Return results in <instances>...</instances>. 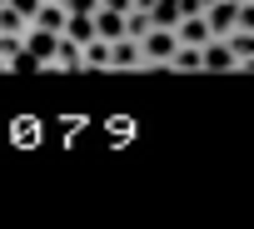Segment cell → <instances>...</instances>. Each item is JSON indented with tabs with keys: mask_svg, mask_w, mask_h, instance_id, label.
<instances>
[{
	"mask_svg": "<svg viewBox=\"0 0 254 229\" xmlns=\"http://www.w3.org/2000/svg\"><path fill=\"white\" fill-rule=\"evenodd\" d=\"M175 50H180V40H175L170 25H150V30L140 35V60H145V70H165Z\"/></svg>",
	"mask_w": 254,
	"mask_h": 229,
	"instance_id": "7a4b0ae2",
	"label": "cell"
},
{
	"mask_svg": "<svg viewBox=\"0 0 254 229\" xmlns=\"http://www.w3.org/2000/svg\"><path fill=\"white\" fill-rule=\"evenodd\" d=\"M204 5H209V0H199V10H204Z\"/></svg>",
	"mask_w": 254,
	"mask_h": 229,
	"instance_id": "2e32d148",
	"label": "cell"
},
{
	"mask_svg": "<svg viewBox=\"0 0 254 229\" xmlns=\"http://www.w3.org/2000/svg\"><path fill=\"white\" fill-rule=\"evenodd\" d=\"M0 5H5V0H0Z\"/></svg>",
	"mask_w": 254,
	"mask_h": 229,
	"instance_id": "e0dca14e",
	"label": "cell"
},
{
	"mask_svg": "<svg viewBox=\"0 0 254 229\" xmlns=\"http://www.w3.org/2000/svg\"><path fill=\"white\" fill-rule=\"evenodd\" d=\"M45 70H60V75H80L85 65H80V45L70 40V35H60L55 40V50H50V60H45Z\"/></svg>",
	"mask_w": 254,
	"mask_h": 229,
	"instance_id": "277c9868",
	"label": "cell"
},
{
	"mask_svg": "<svg viewBox=\"0 0 254 229\" xmlns=\"http://www.w3.org/2000/svg\"><path fill=\"white\" fill-rule=\"evenodd\" d=\"M60 35H70L75 45L95 40V10H90V15H65V30H60Z\"/></svg>",
	"mask_w": 254,
	"mask_h": 229,
	"instance_id": "7c38bea8",
	"label": "cell"
},
{
	"mask_svg": "<svg viewBox=\"0 0 254 229\" xmlns=\"http://www.w3.org/2000/svg\"><path fill=\"white\" fill-rule=\"evenodd\" d=\"M95 5H100V0H65V10H70V15H90Z\"/></svg>",
	"mask_w": 254,
	"mask_h": 229,
	"instance_id": "5bb4252c",
	"label": "cell"
},
{
	"mask_svg": "<svg viewBox=\"0 0 254 229\" xmlns=\"http://www.w3.org/2000/svg\"><path fill=\"white\" fill-rule=\"evenodd\" d=\"M25 25H30L25 15H15L10 5H0V35H25Z\"/></svg>",
	"mask_w": 254,
	"mask_h": 229,
	"instance_id": "4fadbf2b",
	"label": "cell"
},
{
	"mask_svg": "<svg viewBox=\"0 0 254 229\" xmlns=\"http://www.w3.org/2000/svg\"><path fill=\"white\" fill-rule=\"evenodd\" d=\"M165 70H170V75H204V55H199V45H180V50L170 55Z\"/></svg>",
	"mask_w": 254,
	"mask_h": 229,
	"instance_id": "ba28073f",
	"label": "cell"
},
{
	"mask_svg": "<svg viewBox=\"0 0 254 229\" xmlns=\"http://www.w3.org/2000/svg\"><path fill=\"white\" fill-rule=\"evenodd\" d=\"M204 25H209V40H224L234 25H254V0H209Z\"/></svg>",
	"mask_w": 254,
	"mask_h": 229,
	"instance_id": "6da1fadb",
	"label": "cell"
},
{
	"mask_svg": "<svg viewBox=\"0 0 254 229\" xmlns=\"http://www.w3.org/2000/svg\"><path fill=\"white\" fill-rule=\"evenodd\" d=\"M199 55H204V75H239V65H234V55H229L224 40H204Z\"/></svg>",
	"mask_w": 254,
	"mask_h": 229,
	"instance_id": "5b68a950",
	"label": "cell"
},
{
	"mask_svg": "<svg viewBox=\"0 0 254 229\" xmlns=\"http://www.w3.org/2000/svg\"><path fill=\"white\" fill-rule=\"evenodd\" d=\"M95 35H100V40H120V35H125V15L95 5Z\"/></svg>",
	"mask_w": 254,
	"mask_h": 229,
	"instance_id": "30bf717a",
	"label": "cell"
},
{
	"mask_svg": "<svg viewBox=\"0 0 254 229\" xmlns=\"http://www.w3.org/2000/svg\"><path fill=\"white\" fill-rule=\"evenodd\" d=\"M65 15H70V10L60 5V0H40V10L30 15V25H40V30H50V35H60V30H65Z\"/></svg>",
	"mask_w": 254,
	"mask_h": 229,
	"instance_id": "9c48e42d",
	"label": "cell"
},
{
	"mask_svg": "<svg viewBox=\"0 0 254 229\" xmlns=\"http://www.w3.org/2000/svg\"><path fill=\"white\" fill-rule=\"evenodd\" d=\"M170 30H175V40H180V45H204V40H209L204 10H194V15H180V20H175Z\"/></svg>",
	"mask_w": 254,
	"mask_h": 229,
	"instance_id": "52a82bcc",
	"label": "cell"
},
{
	"mask_svg": "<svg viewBox=\"0 0 254 229\" xmlns=\"http://www.w3.org/2000/svg\"><path fill=\"white\" fill-rule=\"evenodd\" d=\"M80 65H85V70H110V40H100V35L85 40V45H80Z\"/></svg>",
	"mask_w": 254,
	"mask_h": 229,
	"instance_id": "8fae6325",
	"label": "cell"
},
{
	"mask_svg": "<svg viewBox=\"0 0 254 229\" xmlns=\"http://www.w3.org/2000/svg\"><path fill=\"white\" fill-rule=\"evenodd\" d=\"M224 45H229V55H234V65H239V75L254 65V25H234L229 35H224Z\"/></svg>",
	"mask_w": 254,
	"mask_h": 229,
	"instance_id": "3957f363",
	"label": "cell"
},
{
	"mask_svg": "<svg viewBox=\"0 0 254 229\" xmlns=\"http://www.w3.org/2000/svg\"><path fill=\"white\" fill-rule=\"evenodd\" d=\"M110 70H145V60H140V40H135V35L110 40Z\"/></svg>",
	"mask_w": 254,
	"mask_h": 229,
	"instance_id": "8992f818",
	"label": "cell"
},
{
	"mask_svg": "<svg viewBox=\"0 0 254 229\" xmlns=\"http://www.w3.org/2000/svg\"><path fill=\"white\" fill-rule=\"evenodd\" d=\"M0 75H10V60H5V55H0Z\"/></svg>",
	"mask_w": 254,
	"mask_h": 229,
	"instance_id": "9a60e30c",
	"label": "cell"
}]
</instances>
